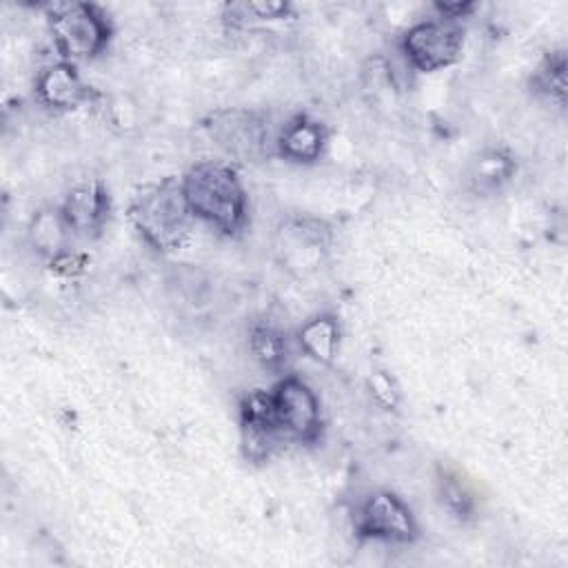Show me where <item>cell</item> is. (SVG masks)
Returning <instances> with one entry per match:
<instances>
[{"instance_id":"obj_1","label":"cell","mask_w":568,"mask_h":568,"mask_svg":"<svg viewBox=\"0 0 568 568\" xmlns=\"http://www.w3.org/2000/svg\"><path fill=\"white\" fill-rule=\"evenodd\" d=\"M180 186L191 215L224 237H237L248 224V195L233 164L202 160L184 171Z\"/></svg>"},{"instance_id":"obj_2","label":"cell","mask_w":568,"mask_h":568,"mask_svg":"<svg viewBox=\"0 0 568 568\" xmlns=\"http://www.w3.org/2000/svg\"><path fill=\"white\" fill-rule=\"evenodd\" d=\"M126 215L140 240L158 253L180 251L191 240L195 222L180 178H164L140 186L129 202Z\"/></svg>"},{"instance_id":"obj_3","label":"cell","mask_w":568,"mask_h":568,"mask_svg":"<svg viewBox=\"0 0 568 568\" xmlns=\"http://www.w3.org/2000/svg\"><path fill=\"white\" fill-rule=\"evenodd\" d=\"M47 20L58 58L71 64L95 60L113 38L111 18L95 2L49 4Z\"/></svg>"},{"instance_id":"obj_4","label":"cell","mask_w":568,"mask_h":568,"mask_svg":"<svg viewBox=\"0 0 568 568\" xmlns=\"http://www.w3.org/2000/svg\"><path fill=\"white\" fill-rule=\"evenodd\" d=\"M209 138L237 162H257L275 153V135L268 115L253 109H217L204 118Z\"/></svg>"},{"instance_id":"obj_5","label":"cell","mask_w":568,"mask_h":568,"mask_svg":"<svg viewBox=\"0 0 568 568\" xmlns=\"http://www.w3.org/2000/svg\"><path fill=\"white\" fill-rule=\"evenodd\" d=\"M466 31L457 20L426 18L399 36V51L408 67L419 73H435L453 67L464 51Z\"/></svg>"},{"instance_id":"obj_6","label":"cell","mask_w":568,"mask_h":568,"mask_svg":"<svg viewBox=\"0 0 568 568\" xmlns=\"http://www.w3.org/2000/svg\"><path fill=\"white\" fill-rule=\"evenodd\" d=\"M268 393L286 444H317L324 430L317 393L293 373H284Z\"/></svg>"},{"instance_id":"obj_7","label":"cell","mask_w":568,"mask_h":568,"mask_svg":"<svg viewBox=\"0 0 568 568\" xmlns=\"http://www.w3.org/2000/svg\"><path fill=\"white\" fill-rule=\"evenodd\" d=\"M353 528L359 539L384 544H413L419 537L410 506L393 490L368 493L355 508Z\"/></svg>"},{"instance_id":"obj_8","label":"cell","mask_w":568,"mask_h":568,"mask_svg":"<svg viewBox=\"0 0 568 568\" xmlns=\"http://www.w3.org/2000/svg\"><path fill=\"white\" fill-rule=\"evenodd\" d=\"M331 246V229L317 217H291L277 231L280 262L300 275L315 271Z\"/></svg>"},{"instance_id":"obj_9","label":"cell","mask_w":568,"mask_h":568,"mask_svg":"<svg viewBox=\"0 0 568 568\" xmlns=\"http://www.w3.org/2000/svg\"><path fill=\"white\" fill-rule=\"evenodd\" d=\"M242 450L248 462H268L286 439L280 433L268 390H251L240 402Z\"/></svg>"},{"instance_id":"obj_10","label":"cell","mask_w":568,"mask_h":568,"mask_svg":"<svg viewBox=\"0 0 568 568\" xmlns=\"http://www.w3.org/2000/svg\"><path fill=\"white\" fill-rule=\"evenodd\" d=\"M58 209L75 237H98L111 215V195L102 180L89 178L75 182Z\"/></svg>"},{"instance_id":"obj_11","label":"cell","mask_w":568,"mask_h":568,"mask_svg":"<svg viewBox=\"0 0 568 568\" xmlns=\"http://www.w3.org/2000/svg\"><path fill=\"white\" fill-rule=\"evenodd\" d=\"M36 100L55 113H69L95 98L93 87L84 82L78 64L55 60L44 64L33 80Z\"/></svg>"},{"instance_id":"obj_12","label":"cell","mask_w":568,"mask_h":568,"mask_svg":"<svg viewBox=\"0 0 568 568\" xmlns=\"http://www.w3.org/2000/svg\"><path fill=\"white\" fill-rule=\"evenodd\" d=\"M328 146L326 126L306 113L288 118L275 135V153L295 164L317 162Z\"/></svg>"},{"instance_id":"obj_13","label":"cell","mask_w":568,"mask_h":568,"mask_svg":"<svg viewBox=\"0 0 568 568\" xmlns=\"http://www.w3.org/2000/svg\"><path fill=\"white\" fill-rule=\"evenodd\" d=\"M251 357L268 373L284 375L291 364V339L288 335L268 320H255L246 335Z\"/></svg>"},{"instance_id":"obj_14","label":"cell","mask_w":568,"mask_h":568,"mask_svg":"<svg viewBox=\"0 0 568 568\" xmlns=\"http://www.w3.org/2000/svg\"><path fill=\"white\" fill-rule=\"evenodd\" d=\"M339 320L333 313H315L311 315L295 333V342L300 351L313 359L315 364H333L339 351Z\"/></svg>"},{"instance_id":"obj_15","label":"cell","mask_w":568,"mask_h":568,"mask_svg":"<svg viewBox=\"0 0 568 568\" xmlns=\"http://www.w3.org/2000/svg\"><path fill=\"white\" fill-rule=\"evenodd\" d=\"M27 237L31 248L51 264L71 251L69 240L73 237V233L62 220L60 209H40L29 222Z\"/></svg>"},{"instance_id":"obj_16","label":"cell","mask_w":568,"mask_h":568,"mask_svg":"<svg viewBox=\"0 0 568 568\" xmlns=\"http://www.w3.org/2000/svg\"><path fill=\"white\" fill-rule=\"evenodd\" d=\"M566 71H568L566 51L564 49L548 51L530 75L532 93L539 95L541 100L550 102L552 106L564 109L566 106V95H568Z\"/></svg>"},{"instance_id":"obj_17","label":"cell","mask_w":568,"mask_h":568,"mask_svg":"<svg viewBox=\"0 0 568 568\" xmlns=\"http://www.w3.org/2000/svg\"><path fill=\"white\" fill-rule=\"evenodd\" d=\"M437 499L446 513L457 521H470L477 513V501L462 475L453 468L439 466L437 468Z\"/></svg>"},{"instance_id":"obj_18","label":"cell","mask_w":568,"mask_h":568,"mask_svg":"<svg viewBox=\"0 0 568 568\" xmlns=\"http://www.w3.org/2000/svg\"><path fill=\"white\" fill-rule=\"evenodd\" d=\"M515 171L513 158L501 149H488L479 153L475 166H473V180L481 191H495L504 182L510 180Z\"/></svg>"},{"instance_id":"obj_19","label":"cell","mask_w":568,"mask_h":568,"mask_svg":"<svg viewBox=\"0 0 568 568\" xmlns=\"http://www.w3.org/2000/svg\"><path fill=\"white\" fill-rule=\"evenodd\" d=\"M233 24H246V22H273V20H286L293 13V7L288 2L280 0H257V2H237L226 7Z\"/></svg>"},{"instance_id":"obj_20","label":"cell","mask_w":568,"mask_h":568,"mask_svg":"<svg viewBox=\"0 0 568 568\" xmlns=\"http://www.w3.org/2000/svg\"><path fill=\"white\" fill-rule=\"evenodd\" d=\"M368 390H371V397L375 399V404L382 406L384 410H395L399 406V388L388 373H384V371L371 373Z\"/></svg>"},{"instance_id":"obj_21","label":"cell","mask_w":568,"mask_h":568,"mask_svg":"<svg viewBox=\"0 0 568 568\" xmlns=\"http://www.w3.org/2000/svg\"><path fill=\"white\" fill-rule=\"evenodd\" d=\"M433 9L437 18L462 22L464 18H470L475 13L477 4L475 2H435Z\"/></svg>"}]
</instances>
